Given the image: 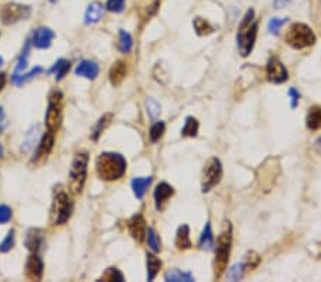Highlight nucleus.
<instances>
[{"instance_id": "nucleus-1", "label": "nucleus", "mask_w": 321, "mask_h": 282, "mask_svg": "<svg viewBox=\"0 0 321 282\" xmlns=\"http://www.w3.org/2000/svg\"><path fill=\"white\" fill-rule=\"evenodd\" d=\"M127 162L123 156L117 152H102L96 160V170L99 177L104 181H114L123 177Z\"/></svg>"}, {"instance_id": "nucleus-2", "label": "nucleus", "mask_w": 321, "mask_h": 282, "mask_svg": "<svg viewBox=\"0 0 321 282\" xmlns=\"http://www.w3.org/2000/svg\"><path fill=\"white\" fill-rule=\"evenodd\" d=\"M233 230L230 222H224V228L217 238V250L214 258V278H221L227 268L231 252V242H233Z\"/></svg>"}, {"instance_id": "nucleus-3", "label": "nucleus", "mask_w": 321, "mask_h": 282, "mask_svg": "<svg viewBox=\"0 0 321 282\" xmlns=\"http://www.w3.org/2000/svg\"><path fill=\"white\" fill-rule=\"evenodd\" d=\"M285 42L288 46L293 47L295 50H301V48L310 47L315 43V34L307 24L294 23L290 26L285 34Z\"/></svg>"}, {"instance_id": "nucleus-4", "label": "nucleus", "mask_w": 321, "mask_h": 282, "mask_svg": "<svg viewBox=\"0 0 321 282\" xmlns=\"http://www.w3.org/2000/svg\"><path fill=\"white\" fill-rule=\"evenodd\" d=\"M87 162H89V156L86 152H82L76 156L72 164L70 176H69V187L76 194L82 192V190L85 187L86 177H87Z\"/></svg>"}, {"instance_id": "nucleus-5", "label": "nucleus", "mask_w": 321, "mask_h": 282, "mask_svg": "<svg viewBox=\"0 0 321 282\" xmlns=\"http://www.w3.org/2000/svg\"><path fill=\"white\" fill-rule=\"evenodd\" d=\"M73 211V202L69 197L65 190H59L55 194V201H53V208H52V214H53V222L56 226H62L65 224L67 220L72 216Z\"/></svg>"}, {"instance_id": "nucleus-6", "label": "nucleus", "mask_w": 321, "mask_h": 282, "mask_svg": "<svg viewBox=\"0 0 321 282\" xmlns=\"http://www.w3.org/2000/svg\"><path fill=\"white\" fill-rule=\"evenodd\" d=\"M257 30H258V23H250L244 28H238L237 33V46L238 52L243 57H247L254 48L255 38H257Z\"/></svg>"}, {"instance_id": "nucleus-7", "label": "nucleus", "mask_w": 321, "mask_h": 282, "mask_svg": "<svg viewBox=\"0 0 321 282\" xmlns=\"http://www.w3.org/2000/svg\"><path fill=\"white\" fill-rule=\"evenodd\" d=\"M62 122V93L55 92L49 97L48 112H46V126L50 132H56Z\"/></svg>"}, {"instance_id": "nucleus-8", "label": "nucleus", "mask_w": 321, "mask_h": 282, "mask_svg": "<svg viewBox=\"0 0 321 282\" xmlns=\"http://www.w3.org/2000/svg\"><path fill=\"white\" fill-rule=\"evenodd\" d=\"M223 174V168H221V162L218 158L213 157L208 161L203 171V180H201V191L203 192H208L214 186H217Z\"/></svg>"}, {"instance_id": "nucleus-9", "label": "nucleus", "mask_w": 321, "mask_h": 282, "mask_svg": "<svg viewBox=\"0 0 321 282\" xmlns=\"http://www.w3.org/2000/svg\"><path fill=\"white\" fill-rule=\"evenodd\" d=\"M29 16H30V8L19 3H9L3 6V9L0 12V18L5 24H13L16 22L28 19Z\"/></svg>"}, {"instance_id": "nucleus-10", "label": "nucleus", "mask_w": 321, "mask_h": 282, "mask_svg": "<svg viewBox=\"0 0 321 282\" xmlns=\"http://www.w3.org/2000/svg\"><path fill=\"white\" fill-rule=\"evenodd\" d=\"M265 73H267V78L275 83V84H281L287 78H288V73L284 64L277 58V57H271L267 63L265 67Z\"/></svg>"}, {"instance_id": "nucleus-11", "label": "nucleus", "mask_w": 321, "mask_h": 282, "mask_svg": "<svg viewBox=\"0 0 321 282\" xmlns=\"http://www.w3.org/2000/svg\"><path fill=\"white\" fill-rule=\"evenodd\" d=\"M55 38V33L48 28H39L32 34V44L36 48H49Z\"/></svg>"}, {"instance_id": "nucleus-12", "label": "nucleus", "mask_w": 321, "mask_h": 282, "mask_svg": "<svg viewBox=\"0 0 321 282\" xmlns=\"http://www.w3.org/2000/svg\"><path fill=\"white\" fill-rule=\"evenodd\" d=\"M43 275V261L36 252L30 255L26 262V276L32 281H39Z\"/></svg>"}, {"instance_id": "nucleus-13", "label": "nucleus", "mask_w": 321, "mask_h": 282, "mask_svg": "<svg viewBox=\"0 0 321 282\" xmlns=\"http://www.w3.org/2000/svg\"><path fill=\"white\" fill-rule=\"evenodd\" d=\"M174 194V188L169 186L167 182H160L156 191H154V201H156V208L160 211L164 208V204L169 201V198Z\"/></svg>"}, {"instance_id": "nucleus-14", "label": "nucleus", "mask_w": 321, "mask_h": 282, "mask_svg": "<svg viewBox=\"0 0 321 282\" xmlns=\"http://www.w3.org/2000/svg\"><path fill=\"white\" fill-rule=\"evenodd\" d=\"M53 144H55V132L49 130V132L42 137V140L39 142L38 150H36V154H35V157H33V160L32 161H39L40 158L49 156V152L53 148Z\"/></svg>"}, {"instance_id": "nucleus-15", "label": "nucleus", "mask_w": 321, "mask_h": 282, "mask_svg": "<svg viewBox=\"0 0 321 282\" xmlns=\"http://www.w3.org/2000/svg\"><path fill=\"white\" fill-rule=\"evenodd\" d=\"M129 231H130V235L134 240H137V241L144 240V235L147 232V230H146V221L140 214L134 216L129 221Z\"/></svg>"}, {"instance_id": "nucleus-16", "label": "nucleus", "mask_w": 321, "mask_h": 282, "mask_svg": "<svg viewBox=\"0 0 321 282\" xmlns=\"http://www.w3.org/2000/svg\"><path fill=\"white\" fill-rule=\"evenodd\" d=\"M99 72H100L99 66L96 64L95 62H89V60L82 62L79 66L76 67V74L86 77L89 80H95L96 77L99 76Z\"/></svg>"}, {"instance_id": "nucleus-17", "label": "nucleus", "mask_w": 321, "mask_h": 282, "mask_svg": "<svg viewBox=\"0 0 321 282\" xmlns=\"http://www.w3.org/2000/svg\"><path fill=\"white\" fill-rule=\"evenodd\" d=\"M127 74V67L124 62H116L112 68H110V73H109V78H110V83L117 87V86L122 84V82L124 80V77Z\"/></svg>"}, {"instance_id": "nucleus-18", "label": "nucleus", "mask_w": 321, "mask_h": 282, "mask_svg": "<svg viewBox=\"0 0 321 282\" xmlns=\"http://www.w3.org/2000/svg\"><path fill=\"white\" fill-rule=\"evenodd\" d=\"M103 13H104V8L103 4H100V3H92L87 10H86V14H85V22L86 24H95L97 22H100L102 18H103Z\"/></svg>"}, {"instance_id": "nucleus-19", "label": "nucleus", "mask_w": 321, "mask_h": 282, "mask_svg": "<svg viewBox=\"0 0 321 282\" xmlns=\"http://www.w3.org/2000/svg\"><path fill=\"white\" fill-rule=\"evenodd\" d=\"M176 246H177V250H180V251L191 248L190 228L187 224H183V226L177 230V234H176Z\"/></svg>"}, {"instance_id": "nucleus-20", "label": "nucleus", "mask_w": 321, "mask_h": 282, "mask_svg": "<svg viewBox=\"0 0 321 282\" xmlns=\"http://www.w3.org/2000/svg\"><path fill=\"white\" fill-rule=\"evenodd\" d=\"M200 248L204 250V251H211L214 248V235H213V231H211V226L210 222L206 224L203 232L200 235Z\"/></svg>"}, {"instance_id": "nucleus-21", "label": "nucleus", "mask_w": 321, "mask_h": 282, "mask_svg": "<svg viewBox=\"0 0 321 282\" xmlns=\"http://www.w3.org/2000/svg\"><path fill=\"white\" fill-rule=\"evenodd\" d=\"M151 181L153 178L151 177H144V178H134L132 181V188H133V192H134V196L139 198V200H142L144 197V194H146V191H147V188L150 187Z\"/></svg>"}, {"instance_id": "nucleus-22", "label": "nucleus", "mask_w": 321, "mask_h": 282, "mask_svg": "<svg viewBox=\"0 0 321 282\" xmlns=\"http://www.w3.org/2000/svg\"><path fill=\"white\" fill-rule=\"evenodd\" d=\"M42 244H43L42 232L39 230H30L28 232V236H26V246H28L30 251L38 252Z\"/></svg>"}, {"instance_id": "nucleus-23", "label": "nucleus", "mask_w": 321, "mask_h": 282, "mask_svg": "<svg viewBox=\"0 0 321 282\" xmlns=\"http://www.w3.org/2000/svg\"><path fill=\"white\" fill-rule=\"evenodd\" d=\"M69 70H70V62L66 58H60V60H57L56 64L49 70V73H55L56 80L60 82L62 78H65V76L69 73Z\"/></svg>"}, {"instance_id": "nucleus-24", "label": "nucleus", "mask_w": 321, "mask_h": 282, "mask_svg": "<svg viewBox=\"0 0 321 282\" xmlns=\"http://www.w3.org/2000/svg\"><path fill=\"white\" fill-rule=\"evenodd\" d=\"M161 268V261L153 254H147V280L153 281Z\"/></svg>"}, {"instance_id": "nucleus-25", "label": "nucleus", "mask_w": 321, "mask_h": 282, "mask_svg": "<svg viewBox=\"0 0 321 282\" xmlns=\"http://www.w3.org/2000/svg\"><path fill=\"white\" fill-rule=\"evenodd\" d=\"M307 127L310 130H318L321 128V107H312L307 114Z\"/></svg>"}, {"instance_id": "nucleus-26", "label": "nucleus", "mask_w": 321, "mask_h": 282, "mask_svg": "<svg viewBox=\"0 0 321 282\" xmlns=\"http://www.w3.org/2000/svg\"><path fill=\"white\" fill-rule=\"evenodd\" d=\"M166 281L169 282H193L194 281V276L190 272H183L177 268L170 270L169 272L166 274Z\"/></svg>"}, {"instance_id": "nucleus-27", "label": "nucleus", "mask_w": 321, "mask_h": 282, "mask_svg": "<svg viewBox=\"0 0 321 282\" xmlns=\"http://www.w3.org/2000/svg\"><path fill=\"white\" fill-rule=\"evenodd\" d=\"M198 127H200V124H198L197 118L187 117L181 128V137H196L198 132Z\"/></svg>"}, {"instance_id": "nucleus-28", "label": "nucleus", "mask_w": 321, "mask_h": 282, "mask_svg": "<svg viewBox=\"0 0 321 282\" xmlns=\"http://www.w3.org/2000/svg\"><path fill=\"white\" fill-rule=\"evenodd\" d=\"M193 28H194L198 36H207V34H211L214 32L213 26L203 18H196L193 20Z\"/></svg>"}, {"instance_id": "nucleus-29", "label": "nucleus", "mask_w": 321, "mask_h": 282, "mask_svg": "<svg viewBox=\"0 0 321 282\" xmlns=\"http://www.w3.org/2000/svg\"><path fill=\"white\" fill-rule=\"evenodd\" d=\"M117 48H119L122 53H129L133 48V38L130 36V33H127L126 30H120V32H119Z\"/></svg>"}, {"instance_id": "nucleus-30", "label": "nucleus", "mask_w": 321, "mask_h": 282, "mask_svg": "<svg viewBox=\"0 0 321 282\" xmlns=\"http://www.w3.org/2000/svg\"><path fill=\"white\" fill-rule=\"evenodd\" d=\"M43 72V68L42 67H35V68H32L30 72H29L28 74H15L13 76V83L18 86L25 84V83H28L29 80H32L33 77H36L38 74H40Z\"/></svg>"}, {"instance_id": "nucleus-31", "label": "nucleus", "mask_w": 321, "mask_h": 282, "mask_svg": "<svg viewBox=\"0 0 321 282\" xmlns=\"http://www.w3.org/2000/svg\"><path fill=\"white\" fill-rule=\"evenodd\" d=\"M110 120H112V114H106V116H103V117L97 122L95 130L92 132V138H93V140L96 141L100 137V134L103 132V130H106V127L110 124Z\"/></svg>"}, {"instance_id": "nucleus-32", "label": "nucleus", "mask_w": 321, "mask_h": 282, "mask_svg": "<svg viewBox=\"0 0 321 282\" xmlns=\"http://www.w3.org/2000/svg\"><path fill=\"white\" fill-rule=\"evenodd\" d=\"M246 272V268H244V264H236L230 268V271L227 274V280L230 281H240Z\"/></svg>"}, {"instance_id": "nucleus-33", "label": "nucleus", "mask_w": 321, "mask_h": 282, "mask_svg": "<svg viewBox=\"0 0 321 282\" xmlns=\"http://www.w3.org/2000/svg\"><path fill=\"white\" fill-rule=\"evenodd\" d=\"M147 242H149V246L151 248V251H154V252H160L161 250V242H160V238H159V235L156 234V231L153 230V228H149L147 230Z\"/></svg>"}, {"instance_id": "nucleus-34", "label": "nucleus", "mask_w": 321, "mask_h": 282, "mask_svg": "<svg viewBox=\"0 0 321 282\" xmlns=\"http://www.w3.org/2000/svg\"><path fill=\"white\" fill-rule=\"evenodd\" d=\"M146 107H147V113H149V117H150L151 120H157V117H159L161 113L160 104L157 103L154 98L149 97V98L146 100Z\"/></svg>"}, {"instance_id": "nucleus-35", "label": "nucleus", "mask_w": 321, "mask_h": 282, "mask_svg": "<svg viewBox=\"0 0 321 282\" xmlns=\"http://www.w3.org/2000/svg\"><path fill=\"white\" fill-rule=\"evenodd\" d=\"M260 261H261V260H260V255L257 254L255 251H248L246 254V256H244L243 264H244V268H246V270H254V268L258 266Z\"/></svg>"}, {"instance_id": "nucleus-36", "label": "nucleus", "mask_w": 321, "mask_h": 282, "mask_svg": "<svg viewBox=\"0 0 321 282\" xmlns=\"http://www.w3.org/2000/svg\"><path fill=\"white\" fill-rule=\"evenodd\" d=\"M164 128H166V124L163 122H154L150 128V140L153 141V142L160 140V137L163 136V132H164Z\"/></svg>"}, {"instance_id": "nucleus-37", "label": "nucleus", "mask_w": 321, "mask_h": 282, "mask_svg": "<svg viewBox=\"0 0 321 282\" xmlns=\"http://www.w3.org/2000/svg\"><path fill=\"white\" fill-rule=\"evenodd\" d=\"M123 274L120 272L117 268H109L106 270V272L102 275V281H123Z\"/></svg>"}, {"instance_id": "nucleus-38", "label": "nucleus", "mask_w": 321, "mask_h": 282, "mask_svg": "<svg viewBox=\"0 0 321 282\" xmlns=\"http://www.w3.org/2000/svg\"><path fill=\"white\" fill-rule=\"evenodd\" d=\"M38 132H39V127L36 126L35 128H32L28 134V138L26 141L23 142V146H22V150L23 151H29L32 147H33V144L36 142V138H38Z\"/></svg>"}, {"instance_id": "nucleus-39", "label": "nucleus", "mask_w": 321, "mask_h": 282, "mask_svg": "<svg viewBox=\"0 0 321 282\" xmlns=\"http://www.w3.org/2000/svg\"><path fill=\"white\" fill-rule=\"evenodd\" d=\"M285 22H287V19H271L268 22V32L277 36L280 33V28L285 24Z\"/></svg>"}, {"instance_id": "nucleus-40", "label": "nucleus", "mask_w": 321, "mask_h": 282, "mask_svg": "<svg viewBox=\"0 0 321 282\" xmlns=\"http://www.w3.org/2000/svg\"><path fill=\"white\" fill-rule=\"evenodd\" d=\"M124 3H126L124 0H107L106 9L113 13H120V12H123Z\"/></svg>"}, {"instance_id": "nucleus-41", "label": "nucleus", "mask_w": 321, "mask_h": 282, "mask_svg": "<svg viewBox=\"0 0 321 282\" xmlns=\"http://www.w3.org/2000/svg\"><path fill=\"white\" fill-rule=\"evenodd\" d=\"M13 245H15V231L12 230L6 236V240L0 244V252H8L13 248Z\"/></svg>"}, {"instance_id": "nucleus-42", "label": "nucleus", "mask_w": 321, "mask_h": 282, "mask_svg": "<svg viewBox=\"0 0 321 282\" xmlns=\"http://www.w3.org/2000/svg\"><path fill=\"white\" fill-rule=\"evenodd\" d=\"M12 220V210L8 206H0V224H6Z\"/></svg>"}, {"instance_id": "nucleus-43", "label": "nucleus", "mask_w": 321, "mask_h": 282, "mask_svg": "<svg viewBox=\"0 0 321 282\" xmlns=\"http://www.w3.org/2000/svg\"><path fill=\"white\" fill-rule=\"evenodd\" d=\"M288 94H290V97H291V107H293V108H295V107L298 106L300 93H298L295 88H290V90H288Z\"/></svg>"}, {"instance_id": "nucleus-44", "label": "nucleus", "mask_w": 321, "mask_h": 282, "mask_svg": "<svg viewBox=\"0 0 321 282\" xmlns=\"http://www.w3.org/2000/svg\"><path fill=\"white\" fill-rule=\"evenodd\" d=\"M290 2H291V0H274V8H275V9H283V8H285Z\"/></svg>"}, {"instance_id": "nucleus-45", "label": "nucleus", "mask_w": 321, "mask_h": 282, "mask_svg": "<svg viewBox=\"0 0 321 282\" xmlns=\"http://www.w3.org/2000/svg\"><path fill=\"white\" fill-rule=\"evenodd\" d=\"M5 127H6V116H5L3 108L0 107V132L5 130Z\"/></svg>"}, {"instance_id": "nucleus-46", "label": "nucleus", "mask_w": 321, "mask_h": 282, "mask_svg": "<svg viewBox=\"0 0 321 282\" xmlns=\"http://www.w3.org/2000/svg\"><path fill=\"white\" fill-rule=\"evenodd\" d=\"M5 83H6V74H0V92L3 90Z\"/></svg>"}, {"instance_id": "nucleus-47", "label": "nucleus", "mask_w": 321, "mask_h": 282, "mask_svg": "<svg viewBox=\"0 0 321 282\" xmlns=\"http://www.w3.org/2000/svg\"><path fill=\"white\" fill-rule=\"evenodd\" d=\"M314 147H315V150L318 151V152H321V137L320 138H317L315 144H314Z\"/></svg>"}, {"instance_id": "nucleus-48", "label": "nucleus", "mask_w": 321, "mask_h": 282, "mask_svg": "<svg viewBox=\"0 0 321 282\" xmlns=\"http://www.w3.org/2000/svg\"><path fill=\"white\" fill-rule=\"evenodd\" d=\"M3 156V147H2V144H0V157Z\"/></svg>"}, {"instance_id": "nucleus-49", "label": "nucleus", "mask_w": 321, "mask_h": 282, "mask_svg": "<svg viewBox=\"0 0 321 282\" xmlns=\"http://www.w3.org/2000/svg\"><path fill=\"white\" fill-rule=\"evenodd\" d=\"M2 64H3V58L0 57V66H2Z\"/></svg>"}, {"instance_id": "nucleus-50", "label": "nucleus", "mask_w": 321, "mask_h": 282, "mask_svg": "<svg viewBox=\"0 0 321 282\" xmlns=\"http://www.w3.org/2000/svg\"><path fill=\"white\" fill-rule=\"evenodd\" d=\"M50 2H52V3H55V2H56V0H50Z\"/></svg>"}]
</instances>
